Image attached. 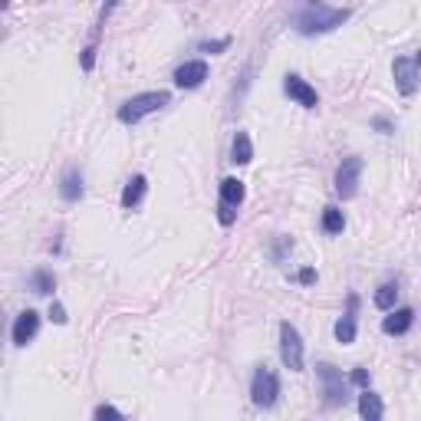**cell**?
<instances>
[{
    "mask_svg": "<svg viewBox=\"0 0 421 421\" xmlns=\"http://www.w3.org/2000/svg\"><path fill=\"white\" fill-rule=\"evenodd\" d=\"M349 379H352V385H359V388H369V372L365 369H352Z\"/></svg>",
    "mask_w": 421,
    "mask_h": 421,
    "instance_id": "d4e9b609",
    "label": "cell"
},
{
    "mask_svg": "<svg viewBox=\"0 0 421 421\" xmlns=\"http://www.w3.org/2000/svg\"><path fill=\"white\" fill-rule=\"evenodd\" d=\"M280 359L290 372H303V336L293 322H280Z\"/></svg>",
    "mask_w": 421,
    "mask_h": 421,
    "instance_id": "5b68a950",
    "label": "cell"
},
{
    "mask_svg": "<svg viewBox=\"0 0 421 421\" xmlns=\"http://www.w3.org/2000/svg\"><path fill=\"white\" fill-rule=\"evenodd\" d=\"M250 398H254L257 408H273L276 398H280V379H276V372L267 369V365H261V369L254 372V379H250Z\"/></svg>",
    "mask_w": 421,
    "mask_h": 421,
    "instance_id": "3957f363",
    "label": "cell"
},
{
    "mask_svg": "<svg viewBox=\"0 0 421 421\" xmlns=\"http://www.w3.org/2000/svg\"><path fill=\"white\" fill-rule=\"evenodd\" d=\"M316 375L322 379V395H326V408H339V405H346L349 398V385L342 379V372L329 365V362H320L316 365Z\"/></svg>",
    "mask_w": 421,
    "mask_h": 421,
    "instance_id": "277c9868",
    "label": "cell"
},
{
    "mask_svg": "<svg viewBox=\"0 0 421 421\" xmlns=\"http://www.w3.org/2000/svg\"><path fill=\"white\" fill-rule=\"evenodd\" d=\"M204 79H208V63L204 60H188L174 69V86H181V89H195Z\"/></svg>",
    "mask_w": 421,
    "mask_h": 421,
    "instance_id": "9c48e42d",
    "label": "cell"
},
{
    "mask_svg": "<svg viewBox=\"0 0 421 421\" xmlns=\"http://www.w3.org/2000/svg\"><path fill=\"white\" fill-rule=\"evenodd\" d=\"M283 92H286V96H290L293 102H299L303 109H316V106H320V96H316V89H313L306 79H299L297 73H290V76L283 79Z\"/></svg>",
    "mask_w": 421,
    "mask_h": 421,
    "instance_id": "52a82bcc",
    "label": "cell"
},
{
    "mask_svg": "<svg viewBox=\"0 0 421 421\" xmlns=\"http://www.w3.org/2000/svg\"><path fill=\"white\" fill-rule=\"evenodd\" d=\"M359 178H362V158H359V155L342 158V165L336 168V195H339L342 201L356 198V191H359Z\"/></svg>",
    "mask_w": 421,
    "mask_h": 421,
    "instance_id": "8992f818",
    "label": "cell"
},
{
    "mask_svg": "<svg viewBox=\"0 0 421 421\" xmlns=\"http://www.w3.org/2000/svg\"><path fill=\"white\" fill-rule=\"evenodd\" d=\"M415 66H418V69H421V50L415 53Z\"/></svg>",
    "mask_w": 421,
    "mask_h": 421,
    "instance_id": "f1b7e54d",
    "label": "cell"
},
{
    "mask_svg": "<svg viewBox=\"0 0 421 421\" xmlns=\"http://www.w3.org/2000/svg\"><path fill=\"white\" fill-rule=\"evenodd\" d=\"M395 299H398V286L395 283H382L379 290H375V306L379 310H395Z\"/></svg>",
    "mask_w": 421,
    "mask_h": 421,
    "instance_id": "ffe728a7",
    "label": "cell"
},
{
    "mask_svg": "<svg viewBox=\"0 0 421 421\" xmlns=\"http://www.w3.org/2000/svg\"><path fill=\"white\" fill-rule=\"evenodd\" d=\"M50 320H53V322H60V326L66 322V310H63L60 303H53V306H50Z\"/></svg>",
    "mask_w": 421,
    "mask_h": 421,
    "instance_id": "484cf974",
    "label": "cell"
},
{
    "mask_svg": "<svg viewBox=\"0 0 421 421\" xmlns=\"http://www.w3.org/2000/svg\"><path fill=\"white\" fill-rule=\"evenodd\" d=\"M299 283H303V286L316 283V270H313V267H306V270H299Z\"/></svg>",
    "mask_w": 421,
    "mask_h": 421,
    "instance_id": "4316f807",
    "label": "cell"
},
{
    "mask_svg": "<svg viewBox=\"0 0 421 421\" xmlns=\"http://www.w3.org/2000/svg\"><path fill=\"white\" fill-rule=\"evenodd\" d=\"M392 76H395V89L402 96H411V92L418 89V66H415V60H408V56H398V60L392 63Z\"/></svg>",
    "mask_w": 421,
    "mask_h": 421,
    "instance_id": "ba28073f",
    "label": "cell"
},
{
    "mask_svg": "<svg viewBox=\"0 0 421 421\" xmlns=\"http://www.w3.org/2000/svg\"><path fill=\"white\" fill-rule=\"evenodd\" d=\"M168 102H172V92H165V89L138 92V96H132V99H125L122 106H119V122L135 125V122H142L145 115H151V112L165 109Z\"/></svg>",
    "mask_w": 421,
    "mask_h": 421,
    "instance_id": "7a4b0ae2",
    "label": "cell"
},
{
    "mask_svg": "<svg viewBox=\"0 0 421 421\" xmlns=\"http://www.w3.org/2000/svg\"><path fill=\"white\" fill-rule=\"evenodd\" d=\"M411 322H415V310L411 306H402V310H392V316H385L382 329L388 336H402L411 329Z\"/></svg>",
    "mask_w": 421,
    "mask_h": 421,
    "instance_id": "4fadbf2b",
    "label": "cell"
},
{
    "mask_svg": "<svg viewBox=\"0 0 421 421\" xmlns=\"http://www.w3.org/2000/svg\"><path fill=\"white\" fill-rule=\"evenodd\" d=\"M231 161L237 165H250L254 161V142H250L247 132H237L234 142H231Z\"/></svg>",
    "mask_w": 421,
    "mask_h": 421,
    "instance_id": "2e32d148",
    "label": "cell"
},
{
    "mask_svg": "<svg viewBox=\"0 0 421 421\" xmlns=\"http://www.w3.org/2000/svg\"><path fill=\"white\" fill-rule=\"evenodd\" d=\"M342 227H346V217H342V210L329 204V208H322V231L326 234H342Z\"/></svg>",
    "mask_w": 421,
    "mask_h": 421,
    "instance_id": "d6986e66",
    "label": "cell"
},
{
    "mask_svg": "<svg viewBox=\"0 0 421 421\" xmlns=\"http://www.w3.org/2000/svg\"><path fill=\"white\" fill-rule=\"evenodd\" d=\"M92 66H96V43H89L86 50H83V69H92Z\"/></svg>",
    "mask_w": 421,
    "mask_h": 421,
    "instance_id": "cb8c5ba5",
    "label": "cell"
},
{
    "mask_svg": "<svg viewBox=\"0 0 421 421\" xmlns=\"http://www.w3.org/2000/svg\"><path fill=\"white\" fill-rule=\"evenodd\" d=\"M60 195H63V201H79V198H83V172H79L76 165H69V168L63 172Z\"/></svg>",
    "mask_w": 421,
    "mask_h": 421,
    "instance_id": "7c38bea8",
    "label": "cell"
},
{
    "mask_svg": "<svg viewBox=\"0 0 421 421\" xmlns=\"http://www.w3.org/2000/svg\"><path fill=\"white\" fill-rule=\"evenodd\" d=\"M382 398L375 395V392H362L359 395V415H362V421H382Z\"/></svg>",
    "mask_w": 421,
    "mask_h": 421,
    "instance_id": "e0dca14e",
    "label": "cell"
},
{
    "mask_svg": "<svg viewBox=\"0 0 421 421\" xmlns=\"http://www.w3.org/2000/svg\"><path fill=\"white\" fill-rule=\"evenodd\" d=\"M372 125H375L382 135H388V132H392V122H388V119H382V115H379V119H372Z\"/></svg>",
    "mask_w": 421,
    "mask_h": 421,
    "instance_id": "83f0119b",
    "label": "cell"
},
{
    "mask_svg": "<svg viewBox=\"0 0 421 421\" xmlns=\"http://www.w3.org/2000/svg\"><path fill=\"white\" fill-rule=\"evenodd\" d=\"M96 421H129V418H125L115 405H99V408H96Z\"/></svg>",
    "mask_w": 421,
    "mask_h": 421,
    "instance_id": "44dd1931",
    "label": "cell"
},
{
    "mask_svg": "<svg viewBox=\"0 0 421 421\" xmlns=\"http://www.w3.org/2000/svg\"><path fill=\"white\" fill-rule=\"evenodd\" d=\"M231 47V37H224V40H204L201 43V50L204 53H221V50H227Z\"/></svg>",
    "mask_w": 421,
    "mask_h": 421,
    "instance_id": "603a6c76",
    "label": "cell"
},
{
    "mask_svg": "<svg viewBox=\"0 0 421 421\" xmlns=\"http://www.w3.org/2000/svg\"><path fill=\"white\" fill-rule=\"evenodd\" d=\"M26 286H30L33 293H40V297H47V293H53V290H56V273H53V270H43V267H40V270L30 273Z\"/></svg>",
    "mask_w": 421,
    "mask_h": 421,
    "instance_id": "ac0fdd59",
    "label": "cell"
},
{
    "mask_svg": "<svg viewBox=\"0 0 421 421\" xmlns=\"http://www.w3.org/2000/svg\"><path fill=\"white\" fill-rule=\"evenodd\" d=\"M356 310H359V297L356 293H349L346 297V313H342V320L336 322V339L349 346V342H356Z\"/></svg>",
    "mask_w": 421,
    "mask_h": 421,
    "instance_id": "8fae6325",
    "label": "cell"
},
{
    "mask_svg": "<svg viewBox=\"0 0 421 421\" xmlns=\"http://www.w3.org/2000/svg\"><path fill=\"white\" fill-rule=\"evenodd\" d=\"M217 221H221L224 227H231V224L237 221V208H231V204H224L221 201V204H217Z\"/></svg>",
    "mask_w": 421,
    "mask_h": 421,
    "instance_id": "7402d4cb",
    "label": "cell"
},
{
    "mask_svg": "<svg viewBox=\"0 0 421 421\" xmlns=\"http://www.w3.org/2000/svg\"><path fill=\"white\" fill-rule=\"evenodd\" d=\"M145 191H149V178H145V174L129 178V185L122 188V208H138L142 198H145Z\"/></svg>",
    "mask_w": 421,
    "mask_h": 421,
    "instance_id": "5bb4252c",
    "label": "cell"
},
{
    "mask_svg": "<svg viewBox=\"0 0 421 421\" xmlns=\"http://www.w3.org/2000/svg\"><path fill=\"white\" fill-rule=\"evenodd\" d=\"M349 7H329V3H303L297 13H293V26L303 37H313V33H329L336 26H342L349 20Z\"/></svg>",
    "mask_w": 421,
    "mask_h": 421,
    "instance_id": "6da1fadb",
    "label": "cell"
},
{
    "mask_svg": "<svg viewBox=\"0 0 421 421\" xmlns=\"http://www.w3.org/2000/svg\"><path fill=\"white\" fill-rule=\"evenodd\" d=\"M40 333V313L37 310H24L13 322V346H26V342H33V336Z\"/></svg>",
    "mask_w": 421,
    "mask_h": 421,
    "instance_id": "30bf717a",
    "label": "cell"
},
{
    "mask_svg": "<svg viewBox=\"0 0 421 421\" xmlns=\"http://www.w3.org/2000/svg\"><path fill=\"white\" fill-rule=\"evenodd\" d=\"M244 198H247V188H244V181H240V178H224V181H221V201H224V204L240 208V204H244Z\"/></svg>",
    "mask_w": 421,
    "mask_h": 421,
    "instance_id": "9a60e30c",
    "label": "cell"
}]
</instances>
